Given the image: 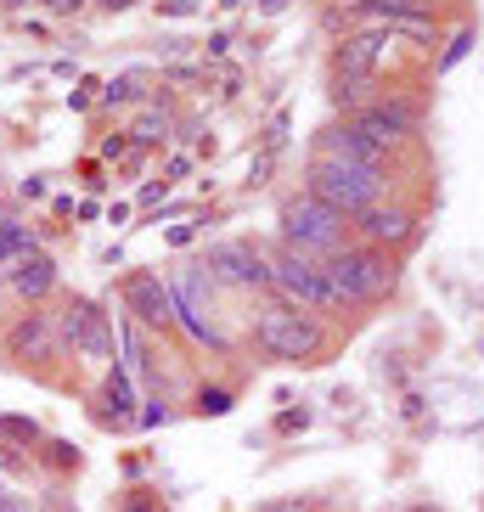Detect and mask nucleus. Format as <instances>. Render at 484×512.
Here are the masks:
<instances>
[{"mask_svg":"<svg viewBox=\"0 0 484 512\" xmlns=\"http://www.w3.org/2000/svg\"><path fill=\"white\" fill-rule=\"evenodd\" d=\"M254 349L265 355V361H282V366H316L321 355H327V344H333V332L321 327V316H310V310H293V304L282 299H265L254 316Z\"/></svg>","mask_w":484,"mask_h":512,"instance_id":"1","label":"nucleus"},{"mask_svg":"<svg viewBox=\"0 0 484 512\" xmlns=\"http://www.w3.org/2000/svg\"><path fill=\"white\" fill-rule=\"evenodd\" d=\"M321 271H327L344 310L349 304H383L400 287V259L383 248H366V242H344L333 259H321Z\"/></svg>","mask_w":484,"mask_h":512,"instance_id":"2","label":"nucleus"},{"mask_svg":"<svg viewBox=\"0 0 484 512\" xmlns=\"http://www.w3.org/2000/svg\"><path fill=\"white\" fill-rule=\"evenodd\" d=\"M304 192L321 197L344 220H355V214H366L372 203L389 197V175L383 169H366V164H344V158H310L304 164Z\"/></svg>","mask_w":484,"mask_h":512,"instance_id":"3","label":"nucleus"},{"mask_svg":"<svg viewBox=\"0 0 484 512\" xmlns=\"http://www.w3.org/2000/svg\"><path fill=\"white\" fill-rule=\"evenodd\" d=\"M276 226H282V248H293V254L304 259H333L349 237V220L338 209H327L321 197L310 192H293L288 203H282V214H276Z\"/></svg>","mask_w":484,"mask_h":512,"instance_id":"4","label":"nucleus"},{"mask_svg":"<svg viewBox=\"0 0 484 512\" xmlns=\"http://www.w3.org/2000/svg\"><path fill=\"white\" fill-rule=\"evenodd\" d=\"M265 265H271V293L282 304L310 310V316H338V310H344L333 282H327V271H321V259H304V254H293V248H271Z\"/></svg>","mask_w":484,"mask_h":512,"instance_id":"5","label":"nucleus"},{"mask_svg":"<svg viewBox=\"0 0 484 512\" xmlns=\"http://www.w3.org/2000/svg\"><path fill=\"white\" fill-rule=\"evenodd\" d=\"M57 332H62V349L74 355L79 366H113V349H119V338H113V316H102V304L96 299H68L57 310Z\"/></svg>","mask_w":484,"mask_h":512,"instance_id":"6","label":"nucleus"},{"mask_svg":"<svg viewBox=\"0 0 484 512\" xmlns=\"http://www.w3.org/2000/svg\"><path fill=\"white\" fill-rule=\"evenodd\" d=\"M0 355L12 366H57L68 349H62V332H57V310H46V304H29L23 316L12 321V327L0 332Z\"/></svg>","mask_w":484,"mask_h":512,"instance_id":"7","label":"nucleus"},{"mask_svg":"<svg viewBox=\"0 0 484 512\" xmlns=\"http://www.w3.org/2000/svg\"><path fill=\"white\" fill-rule=\"evenodd\" d=\"M349 124H355V130L372 141V147L400 152L406 141L423 136V102H417V96H378V102L361 107V113H355Z\"/></svg>","mask_w":484,"mask_h":512,"instance_id":"8","label":"nucleus"},{"mask_svg":"<svg viewBox=\"0 0 484 512\" xmlns=\"http://www.w3.org/2000/svg\"><path fill=\"white\" fill-rule=\"evenodd\" d=\"M209 282L237 287V293H271V265H265V248L259 242H214L209 248Z\"/></svg>","mask_w":484,"mask_h":512,"instance_id":"9","label":"nucleus"},{"mask_svg":"<svg viewBox=\"0 0 484 512\" xmlns=\"http://www.w3.org/2000/svg\"><path fill=\"white\" fill-rule=\"evenodd\" d=\"M349 237L366 242V248H383V254H400L406 242H417V209H406V203H372L366 214H355L349 220Z\"/></svg>","mask_w":484,"mask_h":512,"instance_id":"10","label":"nucleus"},{"mask_svg":"<svg viewBox=\"0 0 484 512\" xmlns=\"http://www.w3.org/2000/svg\"><path fill=\"white\" fill-rule=\"evenodd\" d=\"M119 304L136 316V327L147 332H169L175 327V293H169V282L158 271H130L119 282Z\"/></svg>","mask_w":484,"mask_h":512,"instance_id":"11","label":"nucleus"},{"mask_svg":"<svg viewBox=\"0 0 484 512\" xmlns=\"http://www.w3.org/2000/svg\"><path fill=\"white\" fill-rule=\"evenodd\" d=\"M394 40L389 29H361V34H344L333 51V74L344 79H383V62L394 57Z\"/></svg>","mask_w":484,"mask_h":512,"instance_id":"12","label":"nucleus"},{"mask_svg":"<svg viewBox=\"0 0 484 512\" xmlns=\"http://www.w3.org/2000/svg\"><path fill=\"white\" fill-rule=\"evenodd\" d=\"M316 158H344V164H366V169H383L389 175V158L394 152H383V147H372V141L355 130V124H327L316 136Z\"/></svg>","mask_w":484,"mask_h":512,"instance_id":"13","label":"nucleus"},{"mask_svg":"<svg viewBox=\"0 0 484 512\" xmlns=\"http://www.w3.org/2000/svg\"><path fill=\"white\" fill-rule=\"evenodd\" d=\"M91 417L102 422V428H124V422L136 417V383H130L124 366H107L102 372V389H96V400H91Z\"/></svg>","mask_w":484,"mask_h":512,"instance_id":"14","label":"nucleus"},{"mask_svg":"<svg viewBox=\"0 0 484 512\" xmlns=\"http://www.w3.org/2000/svg\"><path fill=\"white\" fill-rule=\"evenodd\" d=\"M6 293L23 299V304H46L51 293H57V259H51L46 248H34V254L6 276Z\"/></svg>","mask_w":484,"mask_h":512,"instance_id":"15","label":"nucleus"},{"mask_svg":"<svg viewBox=\"0 0 484 512\" xmlns=\"http://www.w3.org/2000/svg\"><path fill=\"white\" fill-rule=\"evenodd\" d=\"M124 136H130V147H136V152L169 147V136H175V113H169V102H141L136 124H130Z\"/></svg>","mask_w":484,"mask_h":512,"instance_id":"16","label":"nucleus"},{"mask_svg":"<svg viewBox=\"0 0 484 512\" xmlns=\"http://www.w3.org/2000/svg\"><path fill=\"white\" fill-rule=\"evenodd\" d=\"M147 85H152V74H147V68H130V74H113V79L102 85V102H107V107L147 102Z\"/></svg>","mask_w":484,"mask_h":512,"instance_id":"17","label":"nucleus"},{"mask_svg":"<svg viewBox=\"0 0 484 512\" xmlns=\"http://www.w3.org/2000/svg\"><path fill=\"white\" fill-rule=\"evenodd\" d=\"M0 439H6V445H12V451H34V445H40V422L34 417H17V411H0Z\"/></svg>","mask_w":484,"mask_h":512,"instance_id":"18","label":"nucleus"},{"mask_svg":"<svg viewBox=\"0 0 484 512\" xmlns=\"http://www.w3.org/2000/svg\"><path fill=\"white\" fill-rule=\"evenodd\" d=\"M40 462H46V467H57V473H74V467H79L74 439H40Z\"/></svg>","mask_w":484,"mask_h":512,"instance_id":"19","label":"nucleus"},{"mask_svg":"<svg viewBox=\"0 0 484 512\" xmlns=\"http://www.w3.org/2000/svg\"><path fill=\"white\" fill-rule=\"evenodd\" d=\"M231 389H197V417H226Z\"/></svg>","mask_w":484,"mask_h":512,"instance_id":"20","label":"nucleus"},{"mask_svg":"<svg viewBox=\"0 0 484 512\" xmlns=\"http://www.w3.org/2000/svg\"><path fill=\"white\" fill-rule=\"evenodd\" d=\"M91 102H102V85H96V79H79L74 91H68V107H74V113H85Z\"/></svg>","mask_w":484,"mask_h":512,"instance_id":"21","label":"nucleus"},{"mask_svg":"<svg viewBox=\"0 0 484 512\" xmlns=\"http://www.w3.org/2000/svg\"><path fill=\"white\" fill-rule=\"evenodd\" d=\"M468 46H473V29H456V40L445 46V57H439V68H456V62L468 57Z\"/></svg>","mask_w":484,"mask_h":512,"instance_id":"22","label":"nucleus"},{"mask_svg":"<svg viewBox=\"0 0 484 512\" xmlns=\"http://www.w3.org/2000/svg\"><path fill=\"white\" fill-rule=\"evenodd\" d=\"M259 512H316V501H304V496H276V501H265Z\"/></svg>","mask_w":484,"mask_h":512,"instance_id":"23","label":"nucleus"},{"mask_svg":"<svg viewBox=\"0 0 484 512\" xmlns=\"http://www.w3.org/2000/svg\"><path fill=\"white\" fill-rule=\"evenodd\" d=\"M119 512H158V496H152V490H130Z\"/></svg>","mask_w":484,"mask_h":512,"instance_id":"24","label":"nucleus"},{"mask_svg":"<svg viewBox=\"0 0 484 512\" xmlns=\"http://www.w3.org/2000/svg\"><path fill=\"white\" fill-rule=\"evenodd\" d=\"M102 158L124 164V158H130V136H124V130H119V136H107V141H102Z\"/></svg>","mask_w":484,"mask_h":512,"instance_id":"25","label":"nucleus"},{"mask_svg":"<svg viewBox=\"0 0 484 512\" xmlns=\"http://www.w3.org/2000/svg\"><path fill=\"white\" fill-rule=\"evenodd\" d=\"M40 6H46L51 17H79L85 6H91V0H40Z\"/></svg>","mask_w":484,"mask_h":512,"instance_id":"26","label":"nucleus"},{"mask_svg":"<svg viewBox=\"0 0 484 512\" xmlns=\"http://www.w3.org/2000/svg\"><path fill=\"white\" fill-rule=\"evenodd\" d=\"M304 422H310V411H282V417H276V434H299V428H304Z\"/></svg>","mask_w":484,"mask_h":512,"instance_id":"27","label":"nucleus"},{"mask_svg":"<svg viewBox=\"0 0 484 512\" xmlns=\"http://www.w3.org/2000/svg\"><path fill=\"white\" fill-rule=\"evenodd\" d=\"M197 0H158V17H192Z\"/></svg>","mask_w":484,"mask_h":512,"instance_id":"28","label":"nucleus"},{"mask_svg":"<svg viewBox=\"0 0 484 512\" xmlns=\"http://www.w3.org/2000/svg\"><path fill=\"white\" fill-rule=\"evenodd\" d=\"M265 175H271V147L254 158V169H248V186H265Z\"/></svg>","mask_w":484,"mask_h":512,"instance_id":"29","label":"nucleus"},{"mask_svg":"<svg viewBox=\"0 0 484 512\" xmlns=\"http://www.w3.org/2000/svg\"><path fill=\"white\" fill-rule=\"evenodd\" d=\"M186 169H192V158H169V169H164V186H175L186 175Z\"/></svg>","mask_w":484,"mask_h":512,"instance_id":"30","label":"nucleus"},{"mask_svg":"<svg viewBox=\"0 0 484 512\" xmlns=\"http://www.w3.org/2000/svg\"><path fill=\"white\" fill-rule=\"evenodd\" d=\"M164 192H169L164 181H147V186H141V203H158V197H164Z\"/></svg>","mask_w":484,"mask_h":512,"instance_id":"31","label":"nucleus"},{"mask_svg":"<svg viewBox=\"0 0 484 512\" xmlns=\"http://www.w3.org/2000/svg\"><path fill=\"white\" fill-rule=\"evenodd\" d=\"M91 6H102V12H113V17H119V12H130L136 0H91Z\"/></svg>","mask_w":484,"mask_h":512,"instance_id":"32","label":"nucleus"},{"mask_svg":"<svg viewBox=\"0 0 484 512\" xmlns=\"http://www.w3.org/2000/svg\"><path fill=\"white\" fill-rule=\"evenodd\" d=\"M259 12H265V17H282V12H288V0H259Z\"/></svg>","mask_w":484,"mask_h":512,"instance_id":"33","label":"nucleus"},{"mask_svg":"<svg viewBox=\"0 0 484 512\" xmlns=\"http://www.w3.org/2000/svg\"><path fill=\"white\" fill-rule=\"evenodd\" d=\"M338 12H366V6H372V0H333Z\"/></svg>","mask_w":484,"mask_h":512,"instance_id":"34","label":"nucleus"},{"mask_svg":"<svg viewBox=\"0 0 484 512\" xmlns=\"http://www.w3.org/2000/svg\"><path fill=\"white\" fill-rule=\"evenodd\" d=\"M400 512H445V507H434V501H406Z\"/></svg>","mask_w":484,"mask_h":512,"instance_id":"35","label":"nucleus"},{"mask_svg":"<svg viewBox=\"0 0 484 512\" xmlns=\"http://www.w3.org/2000/svg\"><path fill=\"white\" fill-rule=\"evenodd\" d=\"M34 0H0V12H29Z\"/></svg>","mask_w":484,"mask_h":512,"instance_id":"36","label":"nucleus"},{"mask_svg":"<svg viewBox=\"0 0 484 512\" xmlns=\"http://www.w3.org/2000/svg\"><path fill=\"white\" fill-rule=\"evenodd\" d=\"M0 512H29V507H23L17 496H0Z\"/></svg>","mask_w":484,"mask_h":512,"instance_id":"37","label":"nucleus"},{"mask_svg":"<svg viewBox=\"0 0 484 512\" xmlns=\"http://www.w3.org/2000/svg\"><path fill=\"white\" fill-rule=\"evenodd\" d=\"M220 6H226V12H237V6H242V0H220Z\"/></svg>","mask_w":484,"mask_h":512,"instance_id":"38","label":"nucleus"},{"mask_svg":"<svg viewBox=\"0 0 484 512\" xmlns=\"http://www.w3.org/2000/svg\"><path fill=\"white\" fill-rule=\"evenodd\" d=\"M6 220H12V209H0V226H6Z\"/></svg>","mask_w":484,"mask_h":512,"instance_id":"39","label":"nucleus"},{"mask_svg":"<svg viewBox=\"0 0 484 512\" xmlns=\"http://www.w3.org/2000/svg\"><path fill=\"white\" fill-rule=\"evenodd\" d=\"M0 304H6V282H0Z\"/></svg>","mask_w":484,"mask_h":512,"instance_id":"40","label":"nucleus"},{"mask_svg":"<svg viewBox=\"0 0 484 512\" xmlns=\"http://www.w3.org/2000/svg\"><path fill=\"white\" fill-rule=\"evenodd\" d=\"M0 209H6V203H0Z\"/></svg>","mask_w":484,"mask_h":512,"instance_id":"41","label":"nucleus"},{"mask_svg":"<svg viewBox=\"0 0 484 512\" xmlns=\"http://www.w3.org/2000/svg\"><path fill=\"white\" fill-rule=\"evenodd\" d=\"M0 496H6V490H0Z\"/></svg>","mask_w":484,"mask_h":512,"instance_id":"42","label":"nucleus"}]
</instances>
